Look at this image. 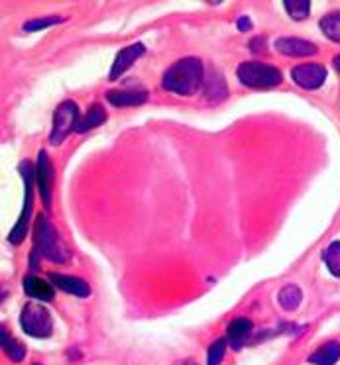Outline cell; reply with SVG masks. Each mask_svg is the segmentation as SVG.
Wrapping results in <instances>:
<instances>
[{"label": "cell", "instance_id": "6da1fadb", "mask_svg": "<svg viewBox=\"0 0 340 365\" xmlns=\"http://www.w3.org/2000/svg\"><path fill=\"white\" fill-rule=\"evenodd\" d=\"M205 81V69L197 57H183L175 61L161 77V85L169 93L191 96L197 93Z\"/></svg>", "mask_w": 340, "mask_h": 365}, {"label": "cell", "instance_id": "7a4b0ae2", "mask_svg": "<svg viewBox=\"0 0 340 365\" xmlns=\"http://www.w3.org/2000/svg\"><path fill=\"white\" fill-rule=\"evenodd\" d=\"M36 252H40L44 257H48L49 262L65 263L69 262V250L64 244V240L59 238L56 228L51 226L48 216H40L36 222Z\"/></svg>", "mask_w": 340, "mask_h": 365}, {"label": "cell", "instance_id": "3957f363", "mask_svg": "<svg viewBox=\"0 0 340 365\" xmlns=\"http://www.w3.org/2000/svg\"><path fill=\"white\" fill-rule=\"evenodd\" d=\"M236 77L244 87L256 88V91L274 88L281 83V73H279V69H276L274 65L260 63V61L240 63L236 69Z\"/></svg>", "mask_w": 340, "mask_h": 365}, {"label": "cell", "instance_id": "277c9868", "mask_svg": "<svg viewBox=\"0 0 340 365\" xmlns=\"http://www.w3.org/2000/svg\"><path fill=\"white\" fill-rule=\"evenodd\" d=\"M20 326L32 338H49L54 332V320L46 307L38 302H28L20 314Z\"/></svg>", "mask_w": 340, "mask_h": 365}, {"label": "cell", "instance_id": "5b68a950", "mask_svg": "<svg viewBox=\"0 0 340 365\" xmlns=\"http://www.w3.org/2000/svg\"><path fill=\"white\" fill-rule=\"evenodd\" d=\"M79 118L77 104L71 103V101H65V103L59 104L54 112V126H51V134H49V143L59 145L67 135L71 134V130H77Z\"/></svg>", "mask_w": 340, "mask_h": 365}, {"label": "cell", "instance_id": "8992f818", "mask_svg": "<svg viewBox=\"0 0 340 365\" xmlns=\"http://www.w3.org/2000/svg\"><path fill=\"white\" fill-rule=\"evenodd\" d=\"M20 173H22V179H24V208H22V215L18 218L16 226L9 234V242L14 244V246L22 244V240L26 238V232H28V222H30V216H32V181L36 177L32 173V165L28 161H22Z\"/></svg>", "mask_w": 340, "mask_h": 365}, {"label": "cell", "instance_id": "52a82bcc", "mask_svg": "<svg viewBox=\"0 0 340 365\" xmlns=\"http://www.w3.org/2000/svg\"><path fill=\"white\" fill-rule=\"evenodd\" d=\"M36 181H38V189H40L41 199L46 207H51V192H54V181H56V173H54V165L49 161V155L46 151L38 153V169H36Z\"/></svg>", "mask_w": 340, "mask_h": 365}, {"label": "cell", "instance_id": "ba28073f", "mask_svg": "<svg viewBox=\"0 0 340 365\" xmlns=\"http://www.w3.org/2000/svg\"><path fill=\"white\" fill-rule=\"evenodd\" d=\"M291 77L301 88L315 91V88L321 87L324 83V79H326V69L319 63L297 65L291 71Z\"/></svg>", "mask_w": 340, "mask_h": 365}, {"label": "cell", "instance_id": "9c48e42d", "mask_svg": "<svg viewBox=\"0 0 340 365\" xmlns=\"http://www.w3.org/2000/svg\"><path fill=\"white\" fill-rule=\"evenodd\" d=\"M144 53H146V46H144V43H132V46H128V48L120 49L119 56L114 59V63H112L111 75H109V77H111L112 81L119 79L120 75H124V73L132 67V63L138 61Z\"/></svg>", "mask_w": 340, "mask_h": 365}, {"label": "cell", "instance_id": "30bf717a", "mask_svg": "<svg viewBox=\"0 0 340 365\" xmlns=\"http://www.w3.org/2000/svg\"><path fill=\"white\" fill-rule=\"evenodd\" d=\"M276 49L281 56L287 57H307L316 53L315 43L305 40H297V38H279L276 41Z\"/></svg>", "mask_w": 340, "mask_h": 365}, {"label": "cell", "instance_id": "8fae6325", "mask_svg": "<svg viewBox=\"0 0 340 365\" xmlns=\"http://www.w3.org/2000/svg\"><path fill=\"white\" fill-rule=\"evenodd\" d=\"M49 279H51V283H54L59 291H64V293L67 294H75V297H83V299L91 294V287H89V283H85V281L79 277L61 275V273H51Z\"/></svg>", "mask_w": 340, "mask_h": 365}, {"label": "cell", "instance_id": "7c38bea8", "mask_svg": "<svg viewBox=\"0 0 340 365\" xmlns=\"http://www.w3.org/2000/svg\"><path fill=\"white\" fill-rule=\"evenodd\" d=\"M252 320L244 317L234 318L232 322L229 324V330H226V340L232 346V349H240L244 346V341L250 338L252 334Z\"/></svg>", "mask_w": 340, "mask_h": 365}, {"label": "cell", "instance_id": "4fadbf2b", "mask_svg": "<svg viewBox=\"0 0 340 365\" xmlns=\"http://www.w3.org/2000/svg\"><path fill=\"white\" fill-rule=\"evenodd\" d=\"M24 291L28 297H32L40 302H48L54 299V287L49 285L48 281L36 277V275H28L24 279Z\"/></svg>", "mask_w": 340, "mask_h": 365}, {"label": "cell", "instance_id": "5bb4252c", "mask_svg": "<svg viewBox=\"0 0 340 365\" xmlns=\"http://www.w3.org/2000/svg\"><path fill=\"white\" fill-rule=\"evenodd\" d=\"M106 98L112 106H140L148 101V93H144V91H111Z\"/></svg>", "mask_w": 340, "mask_h": 365}, {"label": "cell", "instance_id": "9a60e30c", "mask_svg": "<svg viewBox=\"0 0 340 365\" xmlns=\"http://www.w3.org/2000/svg\"><path fill=\"white\" fill-rule=\"evenodd\" d=\"M203 88H205V98L209 101H222V98H226L229 95V88H226V83L222 79L221 73L213 71L205 81H203Z\"/></svg>", "mask_w": 340, "mask_h": 365}, {"label": "cell", "instance_id": "2e32d148", "mask_svg": "<svg viewBox=\"0 0 340 365\" xmlns=\"http://www.w3.org/2000/svg\"><path fill=\"white\" fill-rule=\"evenodd\" d=\"M340 359V344L339 341H329L316 349L313 356L309 357V364L313 365H334Z\"/></svg>", "mask_w": 340, "mask_h": 365}, {"label": "cell", "instance_id": "e0dca14e", "mask_svg": "<svg viewBox=\"0 0 340 365\" xmlns=\"http://www.w3.org/2000/svg\"><path fill=\"white\" fill-rule=\"evenodd\" d=\"M106 122V110H104L101 104H93L91 108L87 110L85 116H81L79 124H77V130L75 132H89V130H93V128H99L101 124Z\"/></svg>", "mask_w": 340, "mask_h": 365}, {"label": "cell", "instance_id": "ac0fdd59", "mask_svg": "<svg viewBox=\"0 0 340 365\" xmlns=\"http://www.w3.org/2000/svg\"><path fill=\"white\" fill-rule=\"evenodd\" d=\"M277 301L281 304V309L287 310V312H293V310L299 309L301 301H303V293H301L299 287L285 285L277 294Z\"/></svg>", "mask_w": 340, "mask_h": 365}, {"label": "cell", "instance_id": "d6986e66", "mask_svg": "<svg viewBox=\"0 0 340 365\" xmlns=\"http://www.w3.org/2000/svg\"><path fill=\"white\" fill-rule=\"evenodd\" d=\"M2 349H4V354L12 359V361H22L26 357V348L16 341L12 336H10L4 328H2Z\"/></svg>", "mask_w": 340, "mask_h": 365}, {"label": "cell", "instance_id": "ffe728a7", "mask_svg": "<svg viewBox=\"0 0 340 365\" xmlns=\"http://www.w3.org/2000/svg\"><path fill=\"white\" fill-rule=\"evenodd\" d=\"M321 30L331 41H336L340 43V10L339 12H331L321 20Z\"/></svg>", "mask_w": 340, "mask_h": 365}, {"label": "cell", "instance_id": "44dd1931", "mask_svg": "<svg viewBox=\"0 0 340 365\" xmlns=\"http://www.w3.org/2000/svg\"><path fill=\"white\" fill-rule=\"evenodd\" d=\"M323 262L334 277H340V242H332L323 252Z\"/></svg>", "mask_w": 340, "mask_h": 365}, {"label": "cell", "instance_id": "7402d4cb", "mask_svg": "<svg viewBox=\"0 0 340 365\" xmlns=\"http://www.w3.org/2000/svg\"><path fill=\"white\" fill-rule=\"evenodd\" d=\"M284 6L287 10V14L297 22L305 20L311 14V2L309 0H285Z\"/></svg>", "mask_w": 340, "mask_h": 365}, {"label": "cell", "instance_id": "603a6c76", "mask_svg": "<svg viewBox=\"0 0 340 365\" xmlns=\"http://www.w3.org/2000/svg\"><path fill=\"white\" fill-rule=\"evenodd\" d=\"M224 354H226V340H216L209 348V354H206V365H221L222 359H224Z\"/></svg>", "mask_w": 340, "mask_h": 365}, {"label": "cell", "instance_id": "cb8c5ba5", "mask_svg": "<svg viewBox=\"0 0 340 365\" xmlns=\"http://www.w3.org/2000/svg\"><path fill=\"white\" fill-rule=\"evenodd\" d=\"M64 22L61 18L49 16V18H36V20H30L24 24V32H38V30H44V28H49V26L59 24Z\"/></svg>", "mask_w": 340, "mask_h": 365}, {"label": "cell", "instance_id": "d4e9b609", "mask_svg": "<svg viewBox=\"0 0 340 365\" xmlns=\"http://www.w3.org/2000/svg\"><path fill=\"white\" fill-rule=\"evenodd\" d=\"M250 49L254 53H260V51H266V38H256V40L250 43Z\"/></svg>", "mask_w": 340, "mask_h": 365}, {"label": "cell", "instance_id": "484cf974", "mask_svg": "<svg viewBox=\"0 0 340 365\" xmlns=\"http://www.w3.org/2000/svg\"><path fill=\"white\" fill-rule=\"evenodd\" d=\"M250 28H252V24H250V20H248V18H240V20H238V30L248 32Z\"/></svg>", "mask_w": 340, "mask_h": 365}, {"label": "cell", "instance_id": "4316f807", "mask_svg": "<svg viewBox=\"0 0 340 365\" xmlns=\"http://www.w3.org/2000/svg\"><path fill=\"white\" fill-rule=\"evenodd\" d=\"M332 65H334V69L340 73V56H336L334 59H332Z\"/></svg>", "mask_w": 340, "mask_h": 365}, {"label": "cell", "instance_id": "83f0119b", "mask_svg": "<svg viewBox=\"0 0 340 365\" xmlns=\"http://www.w3.org/2000/svg\"><path fill=\"white\" fill-rule=\"evenodd\" d=\"M175 365H195V361L187 359V361H179V364H175Z\"/></svg>", "mask_w": 340, "mask_h": 365}, {"label": "cell", "instance_id": "f1b7e54d", "mask_svg": "<svg viewBox=\"0 0 340 365\" xmlns=\"http://www.w3.org/2000/svg\"><path fill=\"white\" fill-rule=\"evenodd\" d=\"M34 365H40V364H34Z\"/></svg>", "mask_w": 340, "mask_h": 365}]
</instances>
